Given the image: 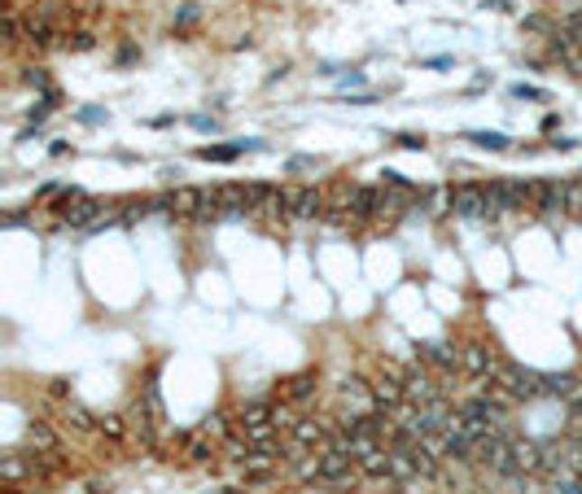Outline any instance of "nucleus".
Returning a JSON list of instances; mask_svg holds the SVG:
<instances>
[{
  "instance_id": "obj_1",
  "label": "nucleus",
  "mask_w": 582,
  "mask_h": 494,
  "mask_svg": "<svg viewBox=\"0 0 582 494\" xmlns=\"http://www.w3.org/2000/svg\"><path fill=\"white\" fill-rule=\"evenodd\" d=\"M447 197H451V210L460 219H486V184H477V179L447 184Z\"/></svg>"
},
{
  "instance_id": "obj_2",
  "label": "nucleus",
  "mask_w": 582,
  "mask_h": 494,
  "mask_svg": "<svg viewBox=\"0 0 582 494\" xmlns=\"http://www.w3.org/2000/svg\"><path fill=\"white\" fill-rule=\"evenodd\" d=\"M499 368H503V359L486 342H465L460 346V372H468V377H477V380H495Z\"/></svg>"
},
{
  "instance_id": "obj_3",
  "label": "nucleus",
  "mask_w": 582,
  "mask_h": 494,
  "mask_svg": "<svg viewBox=\"0 0 582 494\" xmlns=\"http://www.w3.org/2000/svg\"><path fill=\"white\" fill-rule=\"evenodd\" d=\"M499 385L522 403V398H543V372H534V368H522V363H503L499 368Z\"/></svg>"
},
{
  "instance_id": "obj_4",
  "label": "nucleus",
  "mask_w": 582,
  "mask_h": 494,
  "mask_svg": "<svg viewBox=\"0 0 582 494\" xmlns=\"http://www.w3.org/2000/svg\"><path fill=\"white\" fill-rule=\"evenodd\" d=\"M403 389H408L411 407H438V403H447V389H442L425 368H411L408 377H403Z\"/></svg>"
},
{
  "instance_id": "obj_5",
  "label": "nucleus",
  "mask_w": 582,
  "mask_h": 494,
  "mask_svg": "<svg viewBox=\"0 0 582 494\" xmlns=\"http://www.w3.org/2000/svg\"><path fill=\"white\" fill-rule=\"evenodd\" d=\"M106 210H110V206L101 202V197H79V202L61 215V224H70V228H101L106 219H115V215H106Z\"/></svg>"
},
{
  "instance_id": "obj_6",
  "label": "nucleus",
  "mask_w": 582,
  "mask_h": 494,
  "mask_svg": "<svg viewBox=\"0 0 582 494\" xmlns=\"http://www.w3.org/2000/svg\"><path fill=\"white\" fill-rule=\"evenodd\" d=\"M368 403L377 411H399L408 403V389H403V377H381L368 385Z\"/></svg>"
},
{
  "instance_id": "obj_7",
  "label": "nucleus",
  "mask_w": 582,
  "mask_h": 494,
  "mask_svg": "<svg viewBox=\"0 0 582 494\" xmlns=\"http://www.w3.org/2000/svg\"><path fill=\"white\" fill-rule=\"evenodd\" d=\"M333 429H337L333 420H307V416H298V425L290 429V437H293V446H311V451H316V446H328V442H333Z\"/></svg>"
},
{
  "instance_id": "obj_8",
  "label": "nucleus",
  "mask_w": 582,
  "mask_h": 494,
  "mask_svg": "<svg viewBox=\"0 0 582 494\" xmlns=\"http://www.w3.org/2000/svg\"><path fill=\"white\" fill-rule=\"evenodd\" d=\"M416 359L425 368H438V372H456L460 368V346H451V342H425V346H416Z\"/></svg>"
},
{
  "instance_id": "obj_9",
  "label": "nucleus",
  "mask_w": 582,
  "mask_h": 494,
  "mask_svg": "<svg viewBox=\"0 0 582 494\" xmlns=\"http://www.w3.org/2000/svg\"><path fill=\"white\" fill-rule=\"evenodd\" d=\"M285 193H290V215H298V219L324 215V193L316 184H298V188H285Z\"/></svg>"
},
{
  "instance_id": "obj_10",
  "label": "nucleus",
  "mask_w": 582,
  "mask_h": 494,
  "mask_svg": "<svg viewBox=\"0 0 582 494\" xmlns=\"http://www.w3.org/2000/svg\"><path fill=\"white\" fill-rule=\"evenodd\" d=\"M350 468H359L350 451H337V446H320V481H324V486H333L337 477H346Z\"/></svg>"
},
{
  "instance_id": "obj_11",
  "label": "nucleus",
  "mask_w": 582,
  "mask_h": 494,
  "mask_svg": "<svg viewBox=\"0 0 582 494\" xmlns=\"http://www.w3.org/2000/svg\"><path fill=\"white\" fill-rule=\"evenodd\" d=\"M272 394H259V398H250V403H241L236 411V429H259V425H272Z\"/></svg>"
},
{
  "instance_id": "obj_12",
  "label": "nucleus",
  "mask_w": 582,
  "mask_h": 494,
  "mask_svg": "<svg viewBox=\"0 0 582 494\" xmlns=\"http://www.w3.org/2000/svg\"><path fill=\"white\" fill-rule=\"evenodd\" d=\"M582 394V380L574 372H548L543 377V398H560V403H574Z\"/></svg>"
},
{
  "instance_id": "obj_13",
  "label": "nucleus",
  "mask_w": 582,
  "mask_h": 494,
  "mask_svg": "<svg viewBox=\"0 0 582 494\" xmlns=\"http://www.w3.org/2000/svg\"><path fill=\"white\" fill-rule=\"evenodd\" d=\"M281 398L285 403H307V398H316V372H298V377H285L281 380Z\"/></svg>"
},
{
  "instance_id": "obj_14",
  "label": "nucleus",
  "mask_w": 582,
  "mask_h": 494,
  "mask_svg": "<svg viewBox=\"0 0 582 494\" xmlns=\"http://www.w3.org/2000/svg\"><path fill=\"white\" fill-rule=\"evenodd\" d=\"M513 215V184L508 179H491L486 184V219Z\"/></svg>"
},
{
  "instance_id": "obj_15",
  "label": "nucleus",
  "mask_w": 582,
  "mask_h": 494,
  "mask_svg": "<svg viewBox=\"0 0 582 494\" xmlns=\"http://www.w3.org/2000/svg\"><path fill=\"white\" fill-rule=\"evenodd\" d=\"M27 446L35 451V455H53V451H61V437H58L53 425L35 420V425H27Z\"/></svg>"
},
{
  "instance_id": "obj_16",
  "label": "nucleus",
  "mask_w": 582,
  "mask_h": 494,
  "mask_svg": "<svg viewBox=\"0 0 582 494\" xmlns=\"http://www.w3.org/2000/svg\"><path fill=\"white\" fill-rule=\"evenodd\" d=\"M0 477H5V486H23L27 477H35V464H31V455H18V451H9V455L0 460Z\"/></svg>"
},
{
  "instance_id": "obj_17",
  "label": "nucleus",
  "mask_w": 582,
  "mask_h": 494,
  "mask_svg": "<svg viewBox=\"0 0 582 494\" xmlns=\"http://www.w3.org/2000/svg\"><path fill=\"white\" fill-rule=\"evenodd\" d=\"M355 464L364 477H390V446L381 442V446H368L364 455H355Z\"/></svg>"
},
{
  "instance_id": "obj_18",
  "label": "nucleus",
  "mask_w": 582,
  "mask_h": 494,
  "mask_svg": "<svg viewBox=\"0 0 582 494\" xmlns=\"http://www.w3.org/2000/svg\"><path fill=\"white\" fill-rule=\"evenodd\" d=\"M513 455H517V464H522V472H543V460H548V446L513 437Z\"/></svg>"
},
{
  "instance_id": "obj_19",
  "label": "nucleus",
  "mask_w": 582,
  "mask_h": 494,
  "mask_svg": "<svg viewBox=\"0 0 582 494\" xmlns=\"http://www.w3.org/2000/svg\"><path fill=\"white\" fill-rule=\"evenodd\" d=\"M245 149H263V145L259 141H250V145H245V141H241V145H202L198 149V158H202V162H233V158H241Z\"/></svg>"
},
{
  "instance_id": "obj_20",
  "label": "nucleus",
  "mask_w": 582,
  "mask_h": 494,
  "mask_svg": "<svg viewBox=\"0 0 582 494\" xmlns=\"http://www.w3.org/2000/svg\"><path fill=\"white\" fill-rule=\"evenodd\" d=\"M97 434L110 437V442H123V437H127V420H123V416H101V420H97Z\"/></svg>"
},
{
  "instance_id": "obj_21",
  "label": "nucleus",
  "mask_w": 582,
  "mask_h": 494,
  "mask_svg": "<svg viewBox=\"0 0 582 494\" xmlns=\"http://www.w3.org/2000/svg\"><path fill=\"white\" fill-rule=\"evenodd\" d=\"M198 429H202V434H210V437H233L236 434L233 425H228V416H219V411H215V416H206Z\"/></svg>"
},
{
  "instance_id": "obj_22",
  "label": "nucleus",
  "mask_w": 582,
  "mask_h": 494,
  "mask_svg": "<svg viewBox=\"0 0 582 494\" xmlns=\"http://www.w3.org/2000/svg\"><path fill=\"white\" fill-rule=\"evenodd\" d=\"M468 141H473V145L477 149H508V136H503V132H468Z\"/></svg>"
},
{
  "instance_id": "obj_23",
  "label": "nucleus",
  "mask_w": 582,
  "mask_h": 494,
  "mask_svg": "<svg viewBox=\"0 0 582 494\" xmlns=\"http://www.w3.org/2000/svg\"><path fill=\"white\" fill-rule=\"evenodd\" d=\"M293 477H298V481H320V455L298 460V464H293Z\"/></svg>"
},
{
  "instance_id": "obj_24",
  "label": "nucleus",
  "mask_w": 582,
  "mask_h": 494,
  "mask_svg": "<svg viewBox=\"0 0 582 494\" xmlns=\"http://www.w3.org/2000/svg\"><path fill=\"white\" fill-rule=\"evenodd\" d=\"M66 425H70V429H79V434L97 429V420H92V416H88L84 407H66Z\"/></svg>"
},
{
  "instance_id": "obj_25",
  "label": "nucleus",
  "mask_w": 582,
  "mask_h": 494,
  "mask_svg": "<svg viewBox=\"0 0 582 494\" xmlns=\"http://www.w3.org/2000/svg\"><path fill=\"white\" fill-rule=\"evenodd\" d=\"M342 394H346V398H368V385L359 377H350V380H342Z\"/></svg>"
},
{
  "instance_id": "obj_26",
  "label": "nucleus",
  "mask_w": 582,
  "mask_h": 494,
  "mask_svg": "<svg viewBox=\"0 0 582 494\" xmlns=\"http://www.w3.org/2000/svg\"><path fill=\"white\" fill-rule=\"evenodd\" d=\"M385 175V184H390V188H403V193H416V184H411L408 175H399V171H381Z\"/></svg>"
},
{
  "instance_id": "obj_27",
  "label": "nucleus",
  "mask_w": 582,
  "mask_h": 494,
  "mask_svg": "<svg viewBox=\"0 0 582 494\" xmlns=\"http://www.w3.org/2000/svg\"><path fill=\"white\" fill-rule=\"evenodd\" d=\"M394 145H399V149H425L430 141H425V136H411V132H403V136H394Z\"/></svg>"
},
{
  "instance_id": "obj_28",
  "label": "nucleus",
  "mask_w": 582,
  "mask_h": 494,
  "mask_svg": "<svg viewBox=\"0 0 582 494\" xmlns=\"http://www.w3.org/2000/svg\"><path fill=\"white\" fill-rule=\"evenodd\" d=\"M189 23H198V5H189V9H180V18H175V27H189Z\"/></svg>"
},
{
  "instance_id": "obj_29",
  "label": "nucleus",
  "mask_w": 582,
  "mask_h": 494,
  "mask_svg": "<svg viewBox=\"0 0 582 494\" xmlns=\"http://www.w3.org/2000/svg\"><path fill=\"white\" fill-rule=\"evenodd\" d=\"M513 92H517V96H525V101H543V92H539V87H530V84H517Z\"/></svg>"
},
{
  "instance_id": "obj_30",
  "label": "nucleus",
  "mask_w": 582,
  "mask_h": 494,
  "mask_svg": "<svg viewBox=\"0 0 582 494\" xmlns=\"http://www.w3.org/2000/svg\"><path fill=\"white\" fill-rule=\"evenodd\" d=\"M189 123H193L198 132H215V118H210V114H193Z\"/></svg>"
},
{
  "instance_id": "obj_31",
  "label": "nucleus",
  "mask_w": 582,
  "mask_h": 494,
  "mask_svg": "<svg viewBox=\"0 0 582 494\" xmlns=\"http://www.w3.org/2000/svg\"><path fill=\"white\" fill-rule=\"evenodd\" d=\"M548 494H578V481H565V486H552Z\"/></svg>"
},
{
  "instance_id": "obj_32",
  "label": "nucleus",
  "mask_w": 582,
  "mask_h": 494,
  "mask_svg": "<svg viewBox=\"0 0 582 494\" xmlns=\"http://www.w3.org/2000/svg\"><path fill=\"white\" fill-rule=\"evenodd\" d=\"M219 494H241V490H236V486H228V490H219Z\"/></svg>"
},
{
  "instance_id": "obj_33",
  "label": "nucleus",
  "mask_w": 582,
  "mask_h": 494,
  "mask_svg": "<svg viewBox=\"0 0 582 494\" xmlns=\"http://www.w3.org/2000/svg\"><path fill=\"white\" fill-rule=\"evenodd\" d=\"M97 494H110V490H97Z\"/></svg>"
}]
</instances>
